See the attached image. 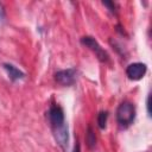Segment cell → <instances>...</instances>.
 I'll return each mask as SVG.
<instances>
[{
	"instance_id": "cell-5",
	"label": "cell",
	"mask_w": 152,
	"mask_h": 152,
	"mask_svg": "<svg viewBox=\"0 0 152 152\" xmlns=\"http://www.w3.org/2000/svg\"><path fill=\"white\" fill-rule=\"evenodd\" d=\"M146 64L144 63H140V62H137V63H132L127 66L126 69V75L128 76L129 80H133V81H138V80H141L145 74H146Z\"/></svg>"
},
{
	"instance_id": "cell-10",
	"label": "cell",
	"mask_w": 152,
	"mask_h": 152,
	"mask_svg": "<svg viewBox=\"0 0 152 152\" xmlns=\"http://www.w3.org/2000/svg\"><path fill=\"white\" fill-rule=\"evenodd\" d=\"M6 18V14H5V8L2 6V4H0V21H4Z\"/></svg>"
},
{
	"instance_id": "cell-3",
	"label": "cell",
	"mask_w": 152,
	"mask_h": 152,
	"mask_svg": "<svg viewBox=\"0 0 152 152\" xmlns=\"http://www.w3.org/2000/svg\"><path fill=\"white\" fill-rule=\"evenodd\" d=\"M76 76H77V70L75 68H70L57 71L55 74V80L61 86L66 87V86H72L76 82Z\"/></svg>"
},
{
	"instance_id": "cell-8",
	"label": "cell",
	"mask_w": 152,
	"mask_h": 152,
	"mask_svg": "<svg viewBox=\"0 0 152 152\" xmlns=\"http://www.w3.org/2000/svg\"><path fill=\"white\" fill-rule=\"evenodd\" d=\"M86 141H87V145L89 148H93L96 145V137H95V133L93 132L90 126L88 127L87 133H86Z\"/></svg>"
},
{
	"instance_id": "cell-12",
	"label": "cell",
	"mask_w": 152,
	"mask_h": 152,
	"mask_svg": "<svg viewBox=\"0 0 152 152\" xmlns=\"http://www.w3.org/2000/svg\"><path fill=\"white\" fill-rule=\"evenodd\" d=\"M150 99H151V96L148 95L147 99H146V108H147V114H148V116H151V110H150Z\"/></svg>"
},
{
	"instance_id": "cell-6",
	"label": "cell",
	"mask_w": 152,
	"mask_h": 152,
	"mask_svg": "<svg viewBox=\"0 0 152 152\" xmlns=\"http://www.w3.org/2000/svg\"><path fill=\"white\" fill-rule=\"evenodd\" d=\"M53 132V137L57 141V144L66 150L68 148V142H69V131H68V125L64 124L59 127L52 128Z\"/></svg>"
},
{
	"instance_id": "cell-11",
	"label": "cell",
	"mask_w": 152,
	"mask_h": 152,
	"mask_svg": "<svg viewBox=\"0 0 152 152\" xmlns=\"http://www.w3.org/2000/svg\"><path fill=\"white\" fill-rule=\"evenodd\" d=\"M103 5H104V6H108V7H109V10H110L112 12H114L115 6H114V4H113V2H109V1H103Z\"/></svg>"
},
{
	"instance_id": "cell-2",
	"label": "cell",
	"mask_w": 152,
	"mask_h": 152,
	"mask_svg": "<svg viewBox=\"0 0 152 152\" xmlns=\"http://www.w3.org/2000/svg\"><path fill=\"white\" fill-rule=\"evenodd\" d=\"M81 43L84 46H87L90 51H93L100 62H103V63L108 62V59H109L108 53L103 50V48L97 43V40L95 38H93L90 36H84V37L81 38Z\"/></svg>"
},
{
	"instance_id": "cell-9",
	"label": "cell",
	"mask_w": 152,
	"mask_h": 152,
	"mask_svg": "<svg viewBox=\"0 0 152 152\" xmlns=\"http://www.w3.org/2000/svg\"><path fill=\"white\" fill-rule=\"evenodd\" d=\"M107 118H108V113L107 112H100L97 115V125L101 129H103L106 127L107 124Z\"/></svg>"
},
{
	"instance_id": "cell-4",
	"label": "cell",
	"mask_w": 152,
	"mask_h": 152,
	"mask_svg": "<svg viewBox=\"0 0 152 152\" xmlns=\"http://www.w3.org/2000/svg\"><path fill=\"white\" fill-rule=\"evenodd\" d=\"M48 116H49V122L51 125V129L56 128V127H59V126L65 124V121H64V112L58 104H52L50 107Z\"/></svg>"
},
{
	"instance_id": "cell-7",
	"label": "cell",
	"mask_w": 152,
	"mask_h": 152,
	"mask_svg": "<svg viewBox=\"0 0 152 152\" xmlns=\"http://www.w3.org/2000/svg\"><path fill=\"white\" fill-rule=\"evenodd\" d=\"M4 69L6 70L8 77H10L12 81H18V80H21V78L25 77V74H24L21 70H19L18 68H15L14 65H12V64H10V63H5V64H4Z\"/></svg>"
},
{
	"instance_id": "cell-1",
	"label": "cell",
	"mask_w": 152,
	"mask_h": 152,
	"mask_svg": "<svg viewBox=\"0 0 152 152\" xmlns=\"http://www.w3.org/2000/svg\"><path fill=\"white\" fill-rule=\"evenodd\" d=\"M135 118V107L133 103L125 101L116 109V121L121 127H128Z\"/></svg>"
}]
</instances>
